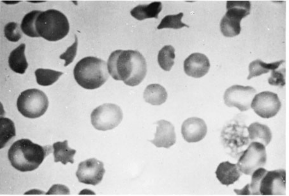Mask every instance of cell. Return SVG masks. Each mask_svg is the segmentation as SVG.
<instances>
[{
  "label": "cell",
  "mask_w": 289,
  "mask_h": 196,
  "mask_svg": "<svg viewBox=\"0 0 289 196\" xmlns=\"http://www.w3.org/2000/svg\"><path fill=\"white\" fill-rule=\"evenodd\" d=\"M162 3L154 1L148 4H139L130 11L131 15L138 20L149 18H158V14L162 10Z\"/></svg>",
  "instance_id": "17"
},
{
  "label": "cell",
  "mask_w": 289,
  "mask_h": 196,
  "mask_svg": "<svg viewBox=\"0 0 289 196\" xmlns=\"http://www.w3.org/2000/svg\"><path fill=\"white\" fill-rule=\"evenodd\" d=\"M248 131L249 138L252 142H258L265 146L268 145L272 140L271 131L266 125L258 122L252 123L248 128Z\"/></svg>",
  "instance_id": "18"
},
{
  "label": "cell",
  "mask_w": 289,
  "mask_h": 196,
  "mask_svg": "<svg viewBox=\"0 0 289 196\" xmlns=\"http://www.w3.org/2000/svg\"><path fill=\"white\" fill-rule=\"evenodd\" d=\"M34 74L38 84L47 86L53 84L63 74V72L50 69L38 68Z\"/></svg>",
  "instance_id": "26"
},
{
  "label": "cell",
  "mask_w": 289,
  "mask_h": 196,
  "mask_svg": "<svg viewBox=\"0 0 289 196\" xmlns=\"http://www.w3.org/2000/svg\"><path fill=\"white\" fill-rule=\"evenodd\" d=\"M41 12L40 10H34L24 16L20 24L21 29L24 34L31 37H40L36 31L35 23Z\"/></svg>",
  "instance_id": "25"
},
{
  "label": "cell",
  "mask_w": 289,
  "mask_h": 196,
  "mask_svg": "<svg viewBox=\"0 0 289 196\" xmlns=\"http://www.w3.org/2000/svg\"><path fill=\"white\" fill-rule=\"evenodd\" d=\"M4 34L6 39L11 42H17L22 37L19 24L14 22L7 23L4 27Z\"/></svg>",
  "instance_id": "30"
},
{
  "label": "cell",
  "mask_w": 289,
  "mask_h": 196,
  "mask_svg": "<svg viewBox=\"0 0 289 196\" xmlns=\"http://www.w3.org/2000/svg\"><path fill=\"white\" fill-rule=\"evenodd\" d=\"M78 39L75 35V41L66 50L59 56V58L65 60L64 66H67L74 60L77 52Z\"/></svg>",
  "instance_id": "32"
},
{
  "label": "cell",
  "mask_w": 289,
  "mask_h": 196,
  "mask_svg": "<svg viewBox=\"0 0 289 196\" xmlns=\"http://www.w3.org/2000/svg\"><path fill=\"white\" fill-rule=\"evenodd\" d=\"M52 147L55 162H60L63 165H66L68 162L71 164L74 163L73 156L76 150L69 147L67 140L55 142Z\"/></svg>",
  "instance_id": "21"
},
{
  "label": "cell",
  "mask_w": 289,
  "mask_h": 196,
  "mask_svg": "<svg viewBox=\"0 0 289 196\" xmlns=\"http://www.w3.org/2000/svg\"><path fill=\"white\" fill-rule=\"evenodd\" d=\"M15 136L13 122L7 118H0V146L3 148Z\"/></svg>",
  "instance_id": "28"
},
{
  "label": "cell",
  "mask_w": 289,
  "mask_h": 196,
  "mask_svg": "<svg viewBox=\"0 0 289 196\" xmlns=\"http://www.w3.org/2000/svg\"><path fill=\"white\" fill-rule=\"evenodd\" d=\"M266 162L265 146L258 142H252L239 158L237 165L242 173L252 175L255 170L265 165Z\"/></svg>",
  "instance_id": "7"
},
{
  "label": "cell",
  "mask_w": 289,
  "mask_h": 196,
  "mask_svg": "<svg viewBox=\"0 0 289 196\" xmlns=\"http://www.w3.org/2000/svg\"><path fill=\"white\" fill-rule=\"evenodd\" d=\"M143 97L147 103L153 105H160L165 102L167 98V93L162 85L151 84L145 88Z\"/></svg>",
  "instance_id": "19"
},
{
  "label": "cell",
  "mask_w": 289,
  "mask_h": 196,
  "mask_svg": "<svg viewBox=\"0 0 289 196\" xmlns=\"http://www.w3.org/2000/svg\"><path fill=\"white\" fill-rule=\"evenodd\" d=\"M35 29L39 36L50 41L64 38L69 30L66 16L59 10L50 9L41 11L36 18Z\"/></svg>",
  "instance_id": "4"
},
{
  "label": "cell",
  "mask_w": 289,
  "mask_h": 196,
  "mask_svg": "<svg viewBox=\"0 0 289 196\" xmlns=\"http://www.w3.org/2000/svg\"><path fill=\"white\" fill-rule=\"evenodd\" d=\"M175 49L170 45L164 46L158 54V62L160 67L165 71H170L174 64Z\"/></svg>",
  "instance_id": "27"
},
{
  "label": "cell",
  "mask_w": 289,
  "mask_h": 196,
  "mask_svg": "<svg viewBox=\"0 0 289 196\" xmlns=\"http://www.w3.org/2000/svg\"><path fill=\"white\" fill-rule=\"evenodd\" d=\"M267 171L264 168H258L252 174L251 183L241 190L235 189V192L242 195H260L259 190L261 181Z\"/></svg>",
  "instance_id": "23"
},
{
  "label": "cell",
  "mask_w": 289,
  "mask_h": 196,
  "mask_svg": "<svg viewBox=\"0 0 289 196\" xmlns=\"http://www.w3.org/2000/svg\"><path fill=\"white\" fill-rule=\"evenodd\" d=\"M286 171L283 169L267 171L262 179L260 193L262 195H285Z\"/></svg>",
  "instance_id": "11"
},
{
  "label": "cell",
  "mask_w": 289,
  "mask_h": 196,
  "mask_svg": "<svg viewBox=\"0 0 289 196\" xmlns=\"http://www.w3.org/2000/svg\"><path fill=\"white\" fill-rule=\"evenodd\" d=\"M284 60H279L274 62L267 63L263 62L260 59L255 60L249 65V74L247 79L249 80L254 77L259 76L263 74H265L269 72L270 70H273L279 68L280 66L285 62Z\"/></svg>",
  "instance_id": "22"
},
{
  "label": "cell",
  "mask_w": 289,
  "mask_h": 196,
  "mask_svg": "<svg viewBox=\"0 0 289 196\" xmlns=\"http://www.w3.org/2000/svg\"><path fill=\"white\" fill-rule=\"evenodd\" d=\"M278 69L272 70L268 82L271 85L283 87L286 84L285 68L277 70Z\"/></svg>",
  "instance_id": "31"
},
{
  "label": "cell",
  "mask_w": 289,
  "mask_h": 196,
  "mask_svg": "<svg viewBox=\"0 0 289 196\" xmlns=\"http://www.w3.org/2000/svg\"><path fill=\"white\" fill-rule=\"evenodd\" d=\"M226 15L240 20L250 13L251 2L248 0H228Z\"/></svg>",
  "instance_id": "20"
},
{
  "label": "cell",
  "mask_w": 289,
  "mask_h": 196,
  "mask_svg": "<svg viewBox=\"0 0 289 196\" xmlns=\"http://www.w3.org/2000/svg\"><path fill=\"white\" fill-rule=\"evenodd\" d=\"M207 132L205 121L199 118L191 117L184 121L181 127V133L184 139L189 143H195L202 140Z\"/></svg>",
  "instance_id": "12"
},
{
  "label": "cell",
  "mask_w": 289,
  "mask_h": 196,
  "mask_svg": "<svg viewBox=\"0 0 289 196\" xmlns=\"http://www.w3.org/2000/svg\"><path fill=\"white\" fill-rule=\"evenodd\" d=\"M25 44L21 43L10 52L8 57V65L14 72L22 74L28 67L24 54Z\"/></svg>",
  "instance_id": "16"
},
{
  "label": "cell",
  "mask_w": 289,
  "mask_h": 196,
  "mask_svg": "<svg viewBox=\"0 0 289 196\" xmlns=\"http://www.w3.org/2000/svg\"><path fill=\"white\" fill-rule=\"evenodd\" d=\"M256 93L253 87L234 85L225 92L224 100L228 107H235L241 111H245L251 108L253 97Z\"/></svg>",
  "instance_id": "8"
},
{
  "label": "cell",
  "mask_w": 289,
  "mask_h": 196,
  "mask_svg": "<svg viewBox=\"0 0 289 196\" xmlns=\"http://www.w3.org/2000/svg\"><path fill=\"white\" fill-rule=\"evenodd\" d=\"M51 152L52 148L49 145L42 146L28 139H21L11 145L7 156L14 168L24 172L36 169Z\"/></svg>",
  "instance_id": "2"
},
{
  "label": "cell",
  "mask_w": 289,
  "mask_h": 196,
  "mask_svg": "<svg viewBox=\"0 0 289 196\" xmlns=\"http://www.w3.org/2000/svg\"><path fill=\"white\" fill-rule=\"evenodd\" d=\"M91 122L97 130L106 131L117 126L123 119V113L118 105L105 103L95 108L91 114Z\"/></svg>",
  "instance_id": "6"
},
{
  "label": "cell",
  "mask_w": 289,
  "mask_h": 196,
  "mask_svg": "<svg viewBox=\"0 0 289 196\" xmlns=\"http://www.w3.org/2000/svg\"><path fill=\"white\" fill-rule=\"evenodd\" d=\"M216 177L220 182L226 186L234 184L242 175L237 164L229 161L223 162L218 166L215 172Z\"/></svg>",
  "instance_id": "15"
},
{
  "label": "cell",
  "mask_w": 289,
  "mask_h": 196,
  "mask_svg": "<svg viewBox=\"0 0 289 196\" xmlns=\"http://www.w3.org/2000/svg\"><path fill=\"white\" fill-rule=\"evenodd\" d=\"M109 74L116 80H121L127 85L135 86L145 78L147 64L145 58L137 50H116L107 61Z\"/></svg>",
  "instance_id": "1"
},
{
  "label": "cell",
  "mask_w": 289,
  "mask_h": 196,
  "mask_svg": "<svg viewBox=\"0 0 289 196\" xmlns=\"http://www.w3.org/2000/svg\"><path fill=\"white\" fill-rule=\"evenodd\" d=\"M183 16V13L182 12L176 14L167 15L165 16L163 18L160 24L157 26V29H180L184 26L189 27V25L182 22L181 19Z\"/></svg>",
  "instance_id": "29"
},
{
  "label": "cell",
  "mask_w": 289,
  "mask_h": 196,
  "mask_svg": "<svg viewBox=\"0 0 289 196\" xmlns=\"http://www.w3.org/2000/svg\"><path fill=\"white\" fill-rule=\"evenodd\" d=\"M48 100L41 90L32 88L19 94L16 101L18 111L25 117L34 119L43 115L48 107Z\"/></svg>",
  "instance_id": "5"
},
{
  "label": "cell",
  "mask_w": 289,
  "mask_h": 196,
  "mask_svg": "<svg viewBox=\"0 0 289 196\" xmlns=\"http://www.w3.org/2000/svg\"><path fill=\"white\" fill-rule=\"evenodd\" d=\"M105 172L103 163L91 158L79 164L76 176L79 182L96 186L101 182Z\"/></svg>",
  "instance_id": "10"
},
{
  "label": "cell",
  "mask_w": 289,
  "mask_h": 196,
  "mask_svg": "<svg viewBox=\"0 0 289 196\" xmlns=\"http://www.w3.org/2000/svg\"><path fill=\"white\" fill-rule=\"evenodd\" d=\"M210 64L208 57L204 54L196 52L190 54L184 61L185 73L194 78H201L206 74Z\"/></svg>",
  "instance_id": "13"
},
{
  "label": "cell",
  "mask_w": 289,
  "mask_h": 196,
  "mask_svg": "<svg viewBox=\"0 0 289 196\" xmlns=\"http://www.w3.org/2000/svg\"><path fill=\"white\" fill-rule=\"evenodd\" d=\"M73 74L80 86L89 90L100 87L109 77L106 62L94 56H87L80 60L74 68Z\"/></svg>",
  "instance_id": "3"
},
{
  "label": "cell",
  "mask_w": 289,
  "mask_h": 196,
  "mask_svg": "<svg viewBox=\"0 0 289 196\" xmlns=\"http://www.w3.org/2000/svg\"><path fill=\"white\" fill-rule=\"evenodd\" d=\"M153 140L149 141L158 148H169L176 142V134L174 126L165 120L158 121Z\"/></svg>",
  "instance_id": "14"
},
{
  "label": "cell",
  "mask_w": 289,
  "mask_h": 196,
  "mask_svg": "<svg viewBox=\"0 0 289 196\" xmlns=\"http://www.w3.org/2000/svg\"><path fill=\"white\" fill-rule=\"evenodd\" d=\"M281 103L276 93L263 91L256 94L252 101L251 107L260 117L270 118L277 115Z\"/></svg>",
  "instance_id": "9"
},
{
  "label": "cell",
  "mask_w": 289,
  "mask_h": 196,
  "mask_svg": "<svg viewBox=\"0 0 289 196\" xmlns=\"http://www.w3.org/2000/svg\"><path fill=\"white\" fill-rule=\"evenodd\" d=\"M240 21L225 14L220 24V30L223 35L230 37L239 34L241 30Z\"/></svg>",
  "instance_id": "24"
}]
</instances>
